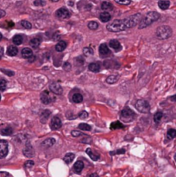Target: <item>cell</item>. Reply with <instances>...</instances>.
<instances>
[{
	"label": "cell",
	"instance_id": "6da1fadb",
	"mask_svg": "<svg viewBox=\"0 0 176 177\" xmlns=\"http://www.w3.org/2000/svg\"><path fill=\"white\" fill-rule=\"evenodd\" d=\"M143 18L142 14L137 13L135 15L130 16V17H127L125 19H118L111 23H109L106 26V29L111 32H120L124 31L126 29H131L135 27L136 25L139 24L141 20Z\"/></svg>",
	"mask_w": 176,
	"mask_h": 177
},
{
	"label": "cell",
	"instance_id": "7a4b0ae2",
	"mask_svg": "<svg viewBox=\"0 0 176 177\" xmlns=\"http://www.w3.org/2000/svg\"><path fill=\"white\" fill-rule=\"evenodd\" d=\"M161 17V15L156 12V11H150V12H148L144 17L142 18L140 23H139V29H144V28H147L148 26L151 25L153 22H156L159 18Z\"/></svg>",
	"mask_w": 176,
	"mask_h": 177
},
{
	"label": "cell",
	"instance_id": "3957f363",
	"mask_svg": "<svg viewBox=\"0 0 176 177\" xmlns=\"http://www.w3.org/2000/svg\"><path fill=\"white\" fill-rule=\"evenodd\" d=\"M173 30L169 26L162 25L157 28L156 29V36L160 40H166L172 35Z\"/></svg>",
	"mask_w": 176,
	"mask_h": 177
},
{
	"label": "cell",
	"instance_id": "277c9868",
	"mask_svg": "<svg viewBox=\"0 0 176 177\" xmlns=\"http://www.w3.org/2000/svg\"><path fill=\"white\" fill-rule=\"evenodd\" d=\"M137 110L142 113H149L150 112V105L145 99H139L135 105Z\"/></svg>",
	"mask_w": 176,
	"mask_h": 177
},
{
	"label": "cell",
	"instance_id": "5b68a950",
	"mask_svg": "<svg viewBox=\"0 0 176 177\" xmlns=\"http://www.w3.org/2000/svg\"><path fill=\"white\" fill-rule=\"evenodd\" d=\"M135 118V112L130 108H124L121 112V118L124 122H130L132 121Z\"/></svg>",
	"mask_w": 176,
	"mask_h": 177
},
{
	"label": "cell",
	"instance_id": "8992f818",
	"mask_svg": "<svg viewBox=\"0 0 176 177\" xmlns=\"http://www.w3.org/2000/svg\"><path fill=\"white\" fill-rule=\"evenodd\" d=\"M41 100L43 104L48 105V104H51L52 102L55 101V97L53 94H51L50 92L44 91L41 94Z\"/></svg>",
	"mask_w": 176,
	"mask_h": 177
},
{
	"label": "cell",
	"instance_id": "52a82bcc",
	"mask_svg": "<svg viewBox=\"0 0 176 177\" xmlns=\"http://www.w3.org/2000/svg\"><path fill=\"white\" fill-rule=\"evenodd\" d=\"M55 15L59 19H67L71 16L70 11L65 7H61V8L58 9L55 12Z\"/></svg>",
	"mask_w": 176,
	"mask_h": 177
},
{
	"label": "cell",
	"instance_id": "ba28073f",
	"mask_svg": "<svg viewBox=\"0 0 176 177\" xmlns=\"http://www.w3.org/2000/svg\"><path fill=\"white\" fill-rule=\"evenodd\" d=\"M9 146L8 143L5 140H0V159L4 158L8 155Z\"/></svg>",
	"mask_w": 176,
	"mask_h": 177
},
{
	"label": "cell",
	"instance_id": "9c48e42d",
	"mask_svg": "<svg viewBox=\"0 0 176 177\" xmlns=\"http://www.w3.org/2000/svg\"><path fill=\"white\" fill-rule=\"evenodd\" d=\"M23 155L28 158H31L35 156V150L30 144H27L25 145L23 149Z\"/></svg>",
	"mask_w": 176,
	"mask_h": 177
},
{
	"label": "cell",
	"instance_id": "30bf717a",
	"mask_svg": "<svg viewBox=\"0 0 176 177\" xmlns=\"http://www.w3.org/2000/svg\"><path fill=\"white\" fill-rule=\"evenodd\" d=\"M111 54V51H110V49H109L107 44L103 43V44H101V45L99 46V54H100L101 57H103V58L108 57V56H110Z\"/></svg>",
	"mask_w": 176,
	"mask_h": 177
},
{
	"label": "cell",
	"instance_id": "8fae6325",
	"mask_svg": "<svg viewBox=\"0 0 176 177\" xmlns=\"http://www.w3.org/2000/svg\"><path fill=\"white\" fill-rule=\"evenodd\" d=\"M62 124H61V120L60 119V118L58 117H54L51 120L50 123V128L54 131V130H58L61 127Z\"/></svg>",
	"mask_w": 176,
	"mask_h": 177
},
{
	"label": "cell",
	"instance_id": "7c38bea8",
	"mask_svg": "<svg viewBox=\"0 0 176 177\" xmlns=\"http://www.w3.org/2000/svg\"><path fill=\"white\" fill-rule=\"evenodd\" d=\"M49 89H50V91H51L53 93H54V94L60 95V94L62 93V87H61V86H60L59 83H56V82L52 83V84L49 86Z\"/></svg>",
	"mask_w": 176,
	"mask_h": 177
},
{
	"label": "cell",
	"instance_id": "4fadbf2b",
	"mask_svg": "<svg viewBox=\"0 0 176 177\" xmlns=\"http://www.w3.org/2000/svg\"><path fill=\"white\" fill-rule=\"evenodd\" d=\"M109 46H110V48L114 49L116 52L120 51L121 48H122V46H121L120 42L118 40H111L110 42H109Z\"/></svg>",
	"mask_w": 176,
	"mask_h": 177
},
{
	"label": "cell",
	"instance_id": "5bb4252c",
	"mask_svg": "<svg viewBox=\"0 0 176 177\" xmlns=\"http://www.w3.org/2000/svg\"><path fill=\"white\" fill-rule=\"evenodd\" d=\"M88 69L92 72V73H98L100 71L101 69V66L99 62H92L91 64H89L88 66Z\"/></svg>",
	"mask_w": 176,
	"mask_h": 177
},
{
	"label": "cell",
	"instance_id": "9a60e30c",
	"mask_svg": "<svg viewBox=\"0 0 176 177\" xmlns=\"http://www.w3.org/2000/svg\"><path fill=\"white\" fill-rule=\"evenodd\" d=\"M86 153H87V155L90 157V158H91L92 160H93V161H98V160L100 158L99 154L96 153L95 151H93V150H92V149H90V148L86 149Z\"/></svg>",
	"mask_w": 176,
	"mask_h": 177
},
{
	"label": "cell",
	"instance_id": "2e32d148",
	"mask_svg": "<svg viewBox=\"0 0 176 177\" xmlns=\"http://www.w3.org/2000/svg\"><path fill=\"white\" fill-rule=\"evenodd\" d=\"M83 169H84V163L82 161H77L73 165V170L77 174H80Z\"/></svg>",
	"mask_w": 176,
	"mask_h": 177
},
{
	"label": "cell",
	"instance_id": "e0dca14e",
	"mask_svg": "<svg viewBox=\"0 0 176 177\" xmlns=\"http://www.w3.org/2000/svg\"><path fill=\"white\" fill-rule=\"evenodd\" d=\"M22 56L25 59H30L33 56V51L29 48H24L22 50Z\"/></svg>",
	"mask_w": 176,
	"mask_h": 177
},
{
	"label": "cell",
	"instance_id": "ac0fdd59",
	"mask_svg": "<svg viewBox=\"0 0 176 177\" xmlns=\"http://www.w3.org/2000/svg\"><path fill=\"white\" fill-rule=\"evenodd\" d=\"M54 144H55V139L50 138H48V139L44 140V141L41 143V146L44 147V148H50V147H52Z\"/></svg>",
	"mask_w": 176,
	"mask_h": 177
},
{
	"label": "cell",
	"instance_id": "d6986e66",
	"mask_svg": "<svg viewBox=\"0 0 176 177\" xmlns=\"http://www.w3.org/2000/svg\"><path fill=\"white\" fill-rule=\"evenodd\" d=\"M158 6L161 10H168L170 6V2L169 0H160L158 2Z\"/></svg>",
	"mask_w": 176,
	"mask_h": 177
},
{
	"label": "cell",
	"instance_id": "ffe728a7",
	"mask_svg": "<svg viewBox=\"0 0 176 177\" xmlns=\"http://www.w3.org/2000/svg\"><path fill=\"white\" fill-rule=\"evenodd\" d=\"M66 48H67V42L65 41H60L55 46V50L57 52H62L63 50H65Z\"/></svg>",
	"mask_w": 176,
	"mask_h": 177
},
{
	"label": "cell",
	"instance_id": "44dd1931",
	"mask_svg": "<svg viewBox=\"0 0 176 177\" xmlns=\"http://www.w3.org/2000/svg\"><path fill=\"white\" fill-rule=\"evenodd\" d=\"M111 16L110 15V13L105 11V12H102L99 16V19L103 22H107L111 20Z\"/></svg>",
	"mask_w": 176,
	"mask_h": 177
},
{
	"label": "cell",
	"instance_id": "7402d4cb",
	"mask_svg": "<svg viewBox=\"0 0 176 177\" xmlns=\"http://www.w3.org/2000/svg\"><path fill=\"white\" fill-rule=\"evenodd\" d=\"M118 80H119L118 74H112V75H110L109 77L106 78V82L108 84H114V83L118 82Z\"/></svg>",
	"mask_w": 176,
	"mask_h": 177
},
{
	"label": "cell",
	"instance_id": "603a6c76",
	"mask_svg": "<svg viewBox=\"0 0 176 177\" xmlns=\"http://www.w3.org/2000/svg\"><path fill=\"white\" fill-rule=\"evenodd\" d=\"M18 53V49L15 46H9L8 48H7V54L10 55V56H15Z\"/></svg>",
	"mask_w": 176,
	"mask_h": 177
},
{
	"label": "cell",
	"instance_id": "cb8c5ba5",
	"mask_svg": "<svg viewBox=\"0 0 176 177\" xmlns=\"http://www.w3.org/2000/svg\"><path fill=\"white\" fill-rule=\"evenodd\" d=\"M50 114H51V112H50L48 110L44 111V112L41 113V117H40V121H41L42 124H45V123L47 122V120H48V117H49Z\"/></svg>",
	"mask_w": 176,
	"mask_h": 177
},
{
	"label": "cell",
	"instance_id": "d4e9b609",
	"mask_svg": "<svg viewBox=\"0 0 176 177\" xmlns=\"http://www.w3.org/2000/svg\"><path fill=\"white\" fill-rule=\"evenodd\" d=\"M101 9L104 10H113V5H112L111 3L105 1L101 4Z\"/></svg>",
	"mask_w": 176,
	"mask_h": 177
},
{
	"label": "cell",
	"instance_id": "484cf974",
	"mask_svg": "<svg viewBox=\"0 0 176 177\" xmlns=\"http://www.w3.org/2000/svg\"><path fill=\"white\" fill-rule=\"evenodd\" d=\"M40 44H41V40L39 38H37V37L31 39L30 42H29V45L34 48H37L40 46Z\"/></svg>",
	"mask_w": 176,
	"mask_h": 177
},
{
	"label": "cell",
	"instance_id": "4316f807",
	"mask_svg": "<svg viewBox=\"0 0 176 177\" xmlns=\"http://www.w3.org/2000/svg\"><path fill=\"white\" fill-rule=\"evenodd\" d=\"M12 41H13V43L15 45H21L22 43L23 38L21 35H14Z\"/></svg>",
	"mask_w": 176,
	"mask_h": 177
},
{
	"label": "cell",
	"instance_id": "83f0119b",
	"mask_svg": "<svg viewBox=\"0 0 176 177\" xmlns=\"http://www.w3.org/2000/svg\"><path fill=\"white\" fill-rule=\"evenodd\" d=\"M73 159H74V154H73V153H67V154L64 157V158H63L64 162H65L67 164L71 163L73 161Z\"/></svg>",
	"mask_w": 176,
	"mask_h": 177
},
{
	"label": "cell",
	"instance_id": "f1b7e54d",
	"mask_svg": "<svg viewBox=\"0 0 176 177\" xmlns=\"http://www.w3.org/2000/svg\"><path fill=\"white\" fill-rule=\"evenodd\" d=\"M124 128V125L121 124L119 121H117V122H113L111 125V130H117V129H123Z\"/></svg>",
	"mask_w": 176,
	"mask_h": 177
},
{
	"label": "cell",
	"instance_id": "f546056e",
	"mask_svg": "<svg viewBox=\"0 0 176 177\" xmlns=\"http://www.w3.org/2000/svg\"><path fill=\"white\" fill-rule=\"evenodd\" d=\"M79 129L81 130V131H90L92 130V127L91 125H89L88 124H86V123H81L79 125Z\"/></svg>",
	"mask_w": 176,
	"mask_h": 177
},
{
	"label": "cell",
	"instance_id": "4dcf8cb0",
	"mask_svg": "<svg viewBox=\"0 0 176 177\" xmlns=\"http://www.w3.org/2000/svg\"><path fill=\"white\" fill-rule=\"evenodd\" d=\"M73 101L74 103H81L83 101V96L80 93H74L73 96Z\"/></svg>",
	"mask_w": 176,
	"mask_h": 177
},
{
	"label": "cell",
	"instance_id": "1f68e13d",
	"mask_svg": "<svg viewBox=\"0 0 176 177\" xmlns=\"http://www.w3.org/2000/svg\"><path fill=\"white\" fill-rule=\"evenodd\" d=\"M0 133H1V135H3V136H10V135H11V134L13 133V130H12V128H10V127H6V128L1 130Z\"/></svg>",
	"mask_w": 176,
	"mask_h": 177
},
{
	"label": "cell",
	"instance_id": "d6a6232c",
	"mask_svg": "<svg viewBox=\"0 0 176 177\" xmlns=\"http://www.w3.org/2000/svg\"><path fill=\"white\" fill-rule=\"evenodd\" d=\"M88 28L90 29H92V30H95V29H97L98 28H99V23L97 22H95V21H91V22H88Z\"/></svg>",
	"mask_w": 176,
	"mask_h": 177
},
{
	"label": "cell",
	"instance_id": "836d02e7",
	"mask_svg": "<svg viewBox=\"0 0 176 177\" xmlns=\"http://www.w3.org/2000/svg\"><path fill=\"white\" fill-rule=\"evenodd\" d=\"M162 117H163L162 112H157L155 114V116H154V121H155L156 123H159V122L162 120Z\"/></svg>",
	"mask_w": 176,
	"mask_h": 177
},
{
	"label": "cell",
	"instance_id": "e575fe53",
	"mask_svg": "<svg viewBox=\"0 0 176 177\" xmlns=\"http://www.w3.org/2000/svg\"><path fill=\"white\" fill-rule=\"evenodd\" d=\"M83 54H84L85 55H86V56L92 55V54H93V50H92V48H90V47H86V48H83Z\"/></svg>",
	"mask_w": 176,
	"mask_h": 177
},
{
	"label": "cell",
	"instance_id": "d590c367",
	"mask_svg": "<svg viewBox=\"0 0 176 177\" xmlns=\"http://www.w3.org/2000/svg\"><path fill=\"white\" fill-rule=\"evenodd\" d=\"M167 135H168V138H169V139L175 138H176V130H175V129H170V130H169Z\"/></svg>",
	"mask_w": 176,
	"mask_h": 177
},
{
	"label": "cell",
	"instance_id": "8d00e7d4",
	"mask_svg": "<svg viewBox=\"0 0 176 177\" xmlns=\"http://www.w3.org/2000/svg\"><path fill=\"white\" fill-rule=\"evenodd\" d=\"M21 24H22V26L23 28H25V29H30L32 28V24H31L29 22L26 21V20H22V21L21 22Z\"/></svg>",
	"mask_w": 176,
	"mask_h": 177
},
{
	"label": "cell",
	"instance_id": "74e56055",
	"mask_svg": "<svg viewBox=\"0 0 176 177\" xmlns=\"http://www.w3.org/2000/svg\"><path fill=\"white\" fill-rule=\"evenodd\" d=\"M7 86V82L5 80H0V91H4Z\"/></svg>",
	"mask_w": 176,
	"mask_h": 177
},
{
	"label": "cell",
	"instance_id": "f35d334b",
	"mask_svg": "<svg viewBox=\"0 0 176 177\" xmlns=\"http://www.w3.org/2000/svg\"><path fill=\"white\" fill-rule=\"evenodd\" d=\"M34 4L35 6H44L46 5V1L45 0H35Z\"/></svg>",
	"mask_w": 176,
	"mask_h": 177
},
{
	"label": "cell",
	"instance_id": "ab89813d",
	"mask_svg": "<svg viewBox=\"0 0 176 177\" xmlns=\"http://www.w3.org/2000/svg\"><path fill=\"white\" fill-rule=\"evenodd\" d=\"M79 117H80V118H81V119H86V118L88 117V113H87L86 111H82V112H80L79 113Z\"/></svg>",
	"mask_w": 176,
	"mask_h": 177
},
{
	"label": "cell",
	"instance_id": "60d3db41",
	"mask_svg": "<svg viewBox=\"0 0 176 177\" xmlns=\"http://www.w3.org/2000/svg\"><path fill=\"white\" fill-rule=\"evenodd\" d=\"M119 4H123V5H128L131 3L130 0H115Z\"/></svg>",
	"mask_w": 176,
	"mask_h": 177
},
{
	"label": "cell",
	"instance_id": "b9f144b4",
	"mask_svg": "<svg viewBox=\"0 0 176 177\" xmlns=\"http://www.w3.org/2000/svg\"><path fill=\"white\" fill-rule=\"evenodd\" d=\"M71 135L73 136V137H74V138H78V137H80V136H81V135H83L80 131H73L72 132H71Z\"/></svg>",
	"mask_w": 176,
	"mask_h": 177
},
{
	"label": "cell",
	"instance_id": "7bdbcfd3",
	"mask_svg": "<svg viewBox=\"0 0 176 177\" xmlns=\"http://www.w3.org/2000/svg\"><path fill=\"white\" fill-rule=\"evenodd\" d=\"M1 71H2L3 74H5L9 75V76H13V75H14V72H12V71L6 70V69H1Z\"/></svg>",
	"mask_w": 176,
	"mask_h": 177
},
{
	"label": "cell",
	"instance_id": "ee69618b",
	"mask_svg": "<svg viewBox=\"0 0 176 177\" xmlns=\"http://www.w3.org/2000/svg\"><path fill=\"white\" fill-rule=\"evenodd\" d=\"M34 164H35V163L33 161H27L24 165H25L26 168H31V167L34 166Z\"/></svg>",
	"mask_w": 176,
	"mask_h": 177
},
{
	"label": "cell",
	"instance_id": "f6af8a7d",
	"mask_svg": "<svg viewBox=\"0 0 176 177\" xmlns=\"http://www.w3.org/2000/svg\"><path fill=\"white\" fill-rule=\"evenodd\" d=\"M63 67L65 68V70H70V68H71V65H70V63L66 62V63L64 64Z\"/></svg>",
	"mask_w": 176,
	"mask_h": 177
},
{
	"label": "cell",
	"instance_id": "bcb514c9",
	"mask_svg": "<svg viewBox=\"0 0 176 177\" xmlns=\"http://www.w3.org/2000/svg\"><path fill=\"white\" fill-rule=\"evenodd\" d=\"M9 173L8 172H4V171H1L0 172V177H9Z\"/></svg>",
	"mask_w": 176,
	"mask_h": 177
},
{
	"label": "cell",
	"instance_id": "7dc6e473",
	"mask_svg": "<svg viewBox=\"0 0 176 177\" xmlns=\"http://www.w3.org/2000/svg\"><path fill=\"white\" fill-rule=\"evenodd\" d=\"M5 11L3 10H1L0 9V18H2V17H3L4 16H5Z\"/></svg>",
	"mask_w": 176,
	"mask_h": 177
},
{
	"label": "cell",
	"instance_id": "c3c4849f",
	"mask_svg": "<svg viewBox=\"0 0 176 177\" xmlns=\"http://www.w3.org/2000/svg\"><path fill=\"white\" fill-rule=\"evenodd\" d=\"M3 55V48L2 47H0V60L2 59Z\"/></svg>",
	"mask_w": 176,
	"mask_h": 177
},
{
	"label": "cell",
	"instance_id": "681fc988",
	"mask_svg": "<svg viewBox=\"0 0 176 177\" xmlns=\"http://www.w3.org/2000/svg\"><path fill=\"white\" fill-rule=\"evenodd\" d=\"M77 59H78V60H80V61H78V62H79V64H83V63H84V59H83L82 57H78Z\"/></svg>",
	"mask_w": 176,
	"mask_h": 177
},
{
	"label": "cell",
	"instance_id": "f907efd6",
	"mask_svg": "<svg viewBox=\"0 0 176 177\" xmlns=\"http://www.w3.org/2000/svg\"><path fill=\"white\" fill-rule=\"evenodd\" d=\"M125 152V150H118V152H116V154H124Z\"/></svg>",
	"mask_w": 176,
	"mask_h": 177
},
{
	"label": "cell",
	"instance_id": "816d5d0a",
	"mask_svg": "<svg viewBox=\"0 0 176 177\" xmlns=\"http://www.w3.org/2000/svg\"><path fill=\"white\" fill-rule=\"evenodd\" d=\"M89 177H99V175H98L97 173H92V174H91V175L89 176Z\"/></svg>",
	"mask_w": 176,
	"mask_h": 177
},
{
	"label": "cell",
	"instance_id": "f5cc1de1",
	"mask_svg": "<svg viewBox=\"0 0 176 177\" xmlns=\"http://www.w3.org/2000/svg\"><path fill=\"white\" fill-rule=\"evenodd\" d=\"M170 99H171L172 101H176V94L175 95H174V96H172V97L170 98Z\"/></svg>",
	"mask_w": 176,
	"mask_h": 177
},
{
	"label": "cell",
	"instance_id": "db71d44e",
	"mask_svg": "<svg viewBox=\"0 0 176 177\" xmlns=\"http://www.w3.org/2000/svg\"><path fill=\"white\" fill-rule=\"evenodd\" d=\"M54 40H56V41H57V40H59V35H58V33H56V34H55V36L54 37Z\"/></svg>",
	"mask_w": 176,
	"mask_h": 177
},
{
	"label": "cell",
	"instance_id": "11a10c76",
	"mask_svg": "<svg viewBox=\"0 0 176 177\" xmlns=\"http://www.w3.org/2000/svg\"><path fill=\"white\" fill-rule=\"evenodd\" d=\"M51 1H52V2H58L59 0H51Z\"/></svg>",
	"mask_w": 176,
	"mask_h": 177
},
{
	"label": "cell",
	"instance_id": "9f6ffc18",
	"mask_svg": "<svg viewBox=\"0 0 176 177\" xmlns=\"http://www.w3.org/2000/svg\"><path fill=\"white\" fill-rule=\"evenodd\" d=\"M2 37H3V36H2V34L0 33V41H1V39H2Z\"/></svg>",
	"mask_w": 176,
	"mask_h": 177
},
{
	"label": "cell",
	"instance_id": "6f0895ef",
	"mask_svg": "<svg viewBox=\"0 0 176 177\" xmlns=\"http://www.w3.org/2000/svg\"><path fill=\"white\" fill-rule=\"evenodd\" d=\"M175 162H176V153H175Z\"/></svg>",
	"mask_w": 176,
	"mask_h": 177
},
{
	"label": "cell",
	"instance_id": "680465c9",
	"mask_svg": "<svg viewBox=\"0 0 176 177\" xmlns=\"http://www.w3.org/2000/svg\"><path fill=\"white\" fill-rule=\"evenodd\" d=\"M0 100H1V95H0Z\"/></svg>",
	"mask_w": 176,
	"mask_h": 177
}]
</instances>
